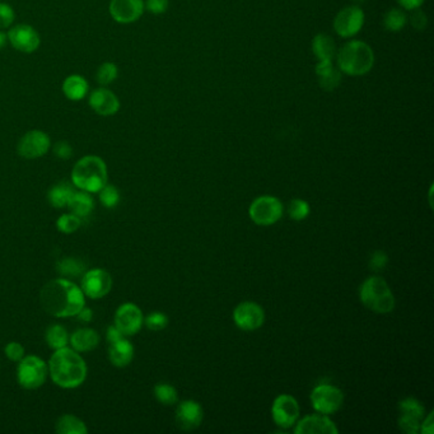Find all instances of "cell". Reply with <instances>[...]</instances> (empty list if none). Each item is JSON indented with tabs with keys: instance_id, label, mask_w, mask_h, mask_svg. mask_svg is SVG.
<instances>
[{
	"instance_id": "6da1fadb",
	"label": "cell",
	"mask_w": 434,
	"mask_h": 434,
	"mask_svg": "<svg viewBox=\"0 0 434 434\" xmlns=\"http://www.w3.org/2000/svg\"><path fill=\"white\" fill-rule=\"evenodd\" d=\"M40 302L45 312L57 319L76 317L86 306V296L81 287L60 278L45 284L40 293Z\"/></svg>"
},
{
	"instance_id": "7a4b0ae2",
	"label": "cell",
	"mask_w": 434,
	"mask_h": 434,
	"mask_svg": "<svg viewBox=\"0 0 434 434\" xmlns=\"http://www.w3.org/2000/svg\"><path fill=\"white\" fill-rule=\"evenodd\" d=\"M47 365L52 382L65 390L82 386L88 373L82 355L68 346L54 350Z\"/></svg>"
},
{
	"instance_id": "3957f363",
	"label": "cell",
	"mask_w": 434,
	"mask_h": 434,
	"mask_svg": "<svg viewBox=\"0 0 434 434\" xmlns=\"http://www.w3.org/2000/svg\"><path fill=\"white\" fill-rule=\"evenodd\" d=\"M336 67L343 76H363L368 74L376 62L375 51L362 40H349L336 51Z\"/></svg>"
},
{
	"instance_id": "277c9868",
	"label": "cell",
	"mask_w": 434,
	"mask_h": 434,
	"mask_svg": "<svg viewBox=\"0 0 434 434\" xmlns=\"http://www.w3.org/2000/svg\"><path fill=\"white\" fill-rule=\"evenodd\" d=\"M108 180V166L98 156L91 154L81 158L72 171L73 186L89 194H98Z\"/></svg>"
},
{
	"instance_id": "5b68a950",
	"label": "cell",
	"mask_w": 434,
	"mask_h": 434,
	"mask_svg": "<svg viewBox=\"0 0 434 434\" xmlns=\"http://www.w3.org/2000/svg\"><path fill=\"white\" fill-rule=\"evenodd\" d=\"M359 298L367 309L379 315L390 314L396 304L389 284L381 277L365 279L359 288Z\"/></svg>"
},
{
	"instance_id": "8992f818",
	"label": "cell",
	"mask_w": 434,
	"mask_h": 434,
	"mask_svg": "<svg viewBox=\"0 0 434 434\" xmlns=\"http://www.w3.org/2000/svg\"><path fill=\"white\" fill-rule=\"evenodd\" d=\"M49 365L38 355L23 357L17 367V381L25 390H36L46 382Z\"/></svg>"
},
{
	"instance_id": "52a82bcc",
	"label": "cell",
	"mask_w": 434,
	"mask_h": 434,
	"mask_svg": "<svg viewBox=\"0 0 434 434\" xmlns=\"http://www.w3.org/2000/svg\"><path fill=\"white\" fill-rule=\"evenodd\" d=\"M284 207L282 202L271 195L256 198L249 208V215L252 222L258 226H273L280 220L283 215Z\"/></svg>"
},
{
	"instance_id": "ba28073f",
	"label": "cell",
	"mask_w": 434,
	"mask_h": 434,
	"mask_svg": "<svg viewBox=\"0 0 434 434\" xmlns=\"http://www.w3.org/2000/svg\"><path fill=\"white\" fill-rule=\"evenodd\" d=\"M365 14L358 6H348L340 9L333 18L335 33L341 38H354L365 27Z\"/></svg>"
},
{
	"instance_id": "9c48e42d",
	"label": "cell",
	"mask_w": 434,
	"mask_h": 434,
	"mask_svg": "<svg viewBox=\"0 0 434 434\" xmlns=\"http://www.w3.org/2000/svg\"><path fill=\"white\" fill-rule=\"evenodd\" d=\"M309 399L312 408L317 413L331 416L343 406L344 394L333 384H321L312 390Z\"/></svg>"
},
{
	"instance_id": "30bf717a",
	"label": "cell",
	"mask_w": 434,
	"mask_h": 434,
	"mask_svg": "<svg viewBox=\"0 0 434 434\" xmlns=\"http://www.w3.org/2000/svg\"><path fill=\"white\" fill-rule=\"evenodd\" d=\"M113 287V277L110 273L101 268L86 271L81 282V290L84 296L91 299H101L108 296Z\"/></svg>"
},
{
	"instance_id": "8fae6325",
	"label": "cell",
	"mask_w": 434,
	"mask_h": 434,
	"mask_svg": "<svg viewBox=\"0 0 434 434\" xmlns=\"http://www.w3.org/2000/svg\"><path fill=\"white\" fill-rule=\"evenodd\" d=\"M299 404L295 397L287 394L279 395L271 406L273 421L280 428L290 429L295 427L299 419Z\"/></svg>"
},
{
	"instance_id": "7c38bea8",
	"label": "cell",
	"mask_w": 434,
	"mask_h": 434,
	"mask_svg": "<svg viewBox=\"0 0 434 434\" xmlns=\"http://www.w3.org/2000/svg\"><path fill=\"white\" fill-rule=\"evenodd\" d=\"M399 427L408 434L421 433V423L426 416V408L419 400L408 397L399 404Z\"/></svg>"
},
{
	"instance_id": "4fadbf2b",
	"label": "cell",
	"mask_w": 434,
	"mask_h": 434,
	"mask_svg": "<svg viewBox=\"0 0 434 434\" xmlns=\"http://www.w3.org/2000/svg\"><path fill=\"white\" fill-rule=\"evenodd\" d=\"M113 325L119 329L124 336H132L138 333L144 325V316L137 304L124 303L115 312Z\"/></svg>"
},
{
	"instance_id": "5bb4252c",
	"label": "cell",
	"mask_w": 434,
	"mask_h": 434,
	"mask_svg": "<svg viewBox=\"0 0 434 434\" xmlns=\"http://www.w3.org/2000/svg\"><path fill=\"white\" fill-rule=\"evenodd\" d=\"M50 137L41 130H31L25 132L19 140L17 151L21 157L25 159H36L44 157L47 152L50 151Z\"/></svg>"
},
{
	"instance_id": "9a60e30c",
	"label": "cell",
	"mask_w": 434,
	"mask_h": 434,
	"mask_svg": "<svg viewBox=\"0 0 434 434\" xmlns=\"http://www.w3.org/2000/svg\"><path fill=\"white\" fill-rule=\"evenodd\" d=\"M233 321L244 331H253L264 325V309L255 302H242L233 311Z\"/></svg>"
},
{
	"instance_id": "2e32d148",
	"label": "cell",
	"mask_w": 434,
	"mask_h": 434,
	"mask_svg": "<svg viewBox=\"0 0 434 434\" xmlns=\"http://www.w3.org/2000/svg\"><path fill=\"white\" fill-rule=\"evenodd\" d=\"M6 35H8V42L12 45L16 50L25 54L35 52L41 44V38L32 25H13Z\"/></svg>"
},
{
	"instance_id": "e0dca14e",
	"label": "cell",
	"mask_w": 434,
	"mask_h": 434,
	"mask_svg": "<svg viewBox=\"0 0 434 434\" xmlns=\"http://www.w3.org/2000/svg\"><path fill=\"white\" fill-rule=\"evenodd\" d=\"M143 0H111L108 11L115 22L120 25H130L142 18L144 13Z\"/></svg>"
},
{
	"instance_id": "ac0fdd59",
	"label": "cell",
	"mask_w": 434,
	"mask_h": 434,
	"mask_svg": "<svg viewBox=\"0 0 434 434\" xmlns=\"http://www.w3.org/2000/svg\"><path fill=\"white\" fill-rule=\"evenodd\" d=\"M296 434H338L339 429L329 416L317 413L298 419L295 428Z\"/></svg>"
},
{
	"instance_id": "d6986e66",
	"label": "cell",
	"mask_w": 434,
	"mask_h": 434,
	"mask_svg": "<svg viewBox=\"0 0 434 434\" xmlns=\"http://www.w3.org/2000/svg\"><path fill=\"white\" fill-rule=\"evenodd\" d=\"M202 408L194 400H186L178 405L176 410L177 427L183 430H194L202 422Z\"/></svg>"
},
{
	"instance_id": "ffe728a7",
	"label": "cell",
	"mask_w": 434,
	"mask_h": 434,
	"mask_svg": "<svg viewBox=\"0 0 434 434\" xmlns=\"http://www.w3.org/2000/svg\"><path fill=\"white\" fill-rule=\"evenodd\" d=\"M89 106L101 116H113L119 113L120 101L113 91L101 87L89 96Z\"/></svg>"
},
{
	"instance_id": "44dd1931",
	"label": "cell",
	"mask_w": 434,
	"mask_h": 434,
	"mask_svg": "<svg viewBox=\"0 0 434 434\" xmlns=\"http://www.w3.org/2000/svg\"><path fill=\"white\" fill-rule=\"evenodd\" d=\"M135 354L134 346L126 336L108 344V359L111 365L118 368L127 367L132 362Z\"/></svg>"
},
{
	"instance_id": "7402d4cb",
	"label": "cell",
	"mask_w": 434,
	"mask_h": 434,
	"mask_svg": "<svg viewBox=\"0 0 434 434\" xmlns=\"http://www.w3.org/2000/svg\"><path fill=\"white\" fill-rule=\"evenodd\" d=\"M319 86L326 92L338 88L341 83L343 74L333 62H319L315 68Z\"/></svg>"
},
{
	"instance_id": "603a6c76",
	"label": "cell",
	"mask_w": 434,
	"mask_h": 434,
	"mask_svg": "<svg viewBox=\"0 0 434 434\" xmlns=\"http://www.w3.org/2000/svg\"><path fill=\"white\" fill-rule=\"evenodd\" d=\"M69 344L76 352H92L100 344V335L93 329H78L70 335Z\"/></svg>"
},
{
	"instance_id": "cb8c5ba5",
	"label": "cell",
	"mask_w": 434,
	"mask_h": 434,
	"mask_svg": "<svg viewBox=\"0 0 434 434\" xmlns=\"http://www.w3.org/2000/svg\"><path fill=\"white\" fill-rule=\"evenodd\" d=\"M311 47L319 62H333V57L338 51L333 38L326 33H317L312 40Z\"/></svg>"
},
{
	"instance_id": "d4e9b609",
	"label": "cell",
	"mask_w": 434,
	"mask_h": 434,
	"mask_svg": "<svg viewBox=\"0 0 434 434\" xmlns=\"http://www.w3.org/2000/svg\"><path fill=\"white\" fill-rule=\"evenodd\" d=\"M89 86L86 78L72 74L63 83V93L70 101H81L88 93Z\"/></svg>"
},
{
	"instance_id": "484cf974",
	"label": "cell",
	"mask_w": 434,
	"mask_h": 434,
	"mask_svg": "<svg viewBox=\"0 0 434 434\" xmlns=\"http://www.w3.org/2000/svg\"><path fill=\"white\" fill-rule=\"evenodd\" d=\"M74 186L68 183H59L54 185L47 193V200L51 207L57 209L68 208L70 199L74 194Z\"/></svg>"
},
{
	"instance_id": "4316f807",
	"label": "cell",
	"mask_w": 434,
	"mask_h": 434,
	"mask_svg": "<svg viewBox=\"0 0 434 434\" xmlns=\"http://www.w3.org/2000/svg\"><path fill=\"white\" fill-rule=\"evenodd\" d=\"M68 208L73 215H78L79 218H86L93 212L95 202L89 193L79 190L72 196Z\"/></svg>"
},
{
	"instance_id": "83f0119b",
	"label": "cell",
	"mask_w": 434,
	"mask_h": 434,
	"mask_svg": "<svg viewBox=\"0 0 434 434\" xmlns=\"http://www.w3.org/2000/svg\"><path fill=\"white\" fill-rule=\"evenodd\" d=\"M57 432L59 434H87L88 428L78 416L65 414L57 419Z\"/></svg>"
},
{
	"instance_id": "f1b7e54d",
	"label": "cell",
	"mask_w": 434,
	"mask_h": 434,
	"mask_svg": "<svg viewBox=\"0 0 434 434\" xmlns=\"http://www.w3.org/2000/svg\"><path fill=\"white\" fill-rule=\"evenodd\" d=\"M69 338L68 330L63 325H59V324H54V325L49 326V329L46 330V333H45V340H46L49 348L52 350H57V349L68 346Z\"/></svg>"
},
{
	"instance_id": "f546056e",
	"label": "cell",
	"mask_w": 434,
	"mask_h": 434,
	"mask_svg": "<svg viewBox=\"0 0 434 434\" xmlns=\"http://www.w3.org/2000/svg\"><path fill=\"white\" fill-rule=\"evenodd\" d=\"M408 25V14L401 8H391L384 13V25L389 32H397L404 30V27Z\"/></svg>"
},
{
	"instance_id": "4dcf8cb0",
	"label": "cell",
	"mask_w": 434,
	"mask_h": 434,
	"mask_svg": "<svg viewBox=\"0 0 434 434\" xmlns=\"http://www.w3.org/2000/svg\"><path fill=\"white\" fill-rule=\"evenodd\" d=\"M154 396L157 399L158 403L166 405V406H170L178 401V394H177L176 389L172 384H166V382L156 384Z\"/></svg>"
},
{
	"instance_id": "1f68e13d",
	"label": "cell",
	"mask_w": 434,
	"mask_h": 434,
	"mask_svg": "<svg viewBox=\"0 0 434 434\" xmlns=\"http://www.w3.org/2000/svg\"><path fill=\"white\" fill-rule=\"evenodd\" d=\"M82 226V218L78 215L69 213V215H60L57 220V231L64 234L76 233Z\"/></svg>"
},
{
	"instance_id": "d6a6232c",
	"label": "cell",
	"mask_w": 434,
	"mask_h": 434,
	"mask_svg": "<svg viewBox=\"0 0 434 434\" xmlns=\"http://www.w3.org/2000/svg\"><path fill=\"white\" fill-rule=\"evenodd\" d=\"M100 202L105 208L113 209L118 207L120 202V191L116 186L106 183L98 193Z\"/></svg>"
},
{
	"instance_id": "836d02e7",
	"label": "cell",
	"mask_w": 434,
	"mask_h": 434,
	"mask_svg": "<svg viewBox=\"0 0 434 434\" xmlns=\"http://www.w3.org/2000/svg\"><path fill=\"white\" fill-rule=\"evenodd\" d=\"M119 76V69L113 63H103L101 67L97 70V82L101 84L102 87H106L118 78Z\"/></svg>"
},
{
	"instance_id": "e575fe53",
	"label": "cell",
	"mask_w": 434,
	"mask_h": 434,
	"mask_svg": "<svg viewBox=\"0 0 434 434\" xmlns=\"http://www.w3.org/2000/svg\"><path fill=\"white\" fill-rule=\"evenodd\" d=\"M57 271L62 275H68V277H76L84 270V265L79 263L76 258H63L57 263Z\"/></svg>"
},
{
	"instance_id": "d590c367",
	"label": "cell",
	"mask_w": 434,
	"mask_h": 434,
	"mask_svg": "<svg viewBox=\"0 0 434 434\" xmlns=\"http://www.w3.org/2000/svg\"><path fill=\"white\" fill-rule=\"evenodd\" d=\"M288 215L296 222L306 219L309 215V204L302 199H295L288 205Z\"/></svg>"
},
{
	"instance_id": "8d00e7d4",
	"label": "cell",
	"mask_w": 434,
	"mask_h": 434,
	"mask_svg": "<svg viewBox=\"0 0 434 434\" xmlns=\"http://www.w3.org/2000/svg\"><path fill=\"white\" fill-rule=\"evenodd\" d=\"M144 325L152 331H161L169 325V317L162 312H152L144 319Z\"/></svg>"
},
{
	"instance_id": "74e56055",
	"label": "cell",
	"mask_w": 434,
	"mask_h": 434,
	"mask_svg": "<svg viewBox=\"0 0 434 434\" xmlns=\"http://www.w3.org/2000/svg\"><path fill=\"white\" fill-rule=\"evenodd\" d=\"M4 353L6 358L14 363H18L19 360L25 357V348L17 341H11L4 348Z\"/></svg>"
},
{
	"instance_id": "f35d334b",
	"label": "cell",
	"mask_w": 434,
	"mask_h": 434,
	"mask_svg": "<svg viewBox=\"0 0 434 434\" xmlns=\"http://www.w3.org/2000/svg\"><path fill=\"white\" fill-rule=\"evenodd\" d=\"M408 22H410V25H413V28H416V31H423L428 25V18L426 13L421 11V8L411 11L410 17H408Z\"/></svg>"
},
{
	"instance_id": "ab89813d",
	"label": "cell",
	"mask_w": 434,
	"mask_h": 434,
	"mask_svg": "<svg viewBox=\"0 0 434 434\" xmlns=\"http://www.w3.org/2000/svg\"><path fill=\"white\" fill-rule=\"evenodd\" d=\"M145 9L152 14H164L170 6V0H147L144 3Z\"/></svg>"
},
{
	"instance_id": "60d3db41",
	"label": "cell",
	"mask_w": 434,
	"mask_h": 434,
	"mask_svg": "<svg viewBox=\"0 0 434 434\" xmlns=\"http://www.w3.org/2000/svg\"><path fill=\"white\" fill-rule=\"evenodd\" d=\"M14 22V11L6 3H0V28H8Z\"/></svg>"
},
{
	"instance_id": "b9f144b4",
	"label": "cell",
	"mask_w": 434,
	"mask_h": 434,
	"mask_svg": "<svg viewBox=\"0 0 434 434\" xmlns=\"http://www.w3.org/2000/svg\"><path fill=\"white\" fill-rule=\"evenodd\" d=\"M387 264H389V258L384 251L375 252L370 260V268L375 271L382 270Z\"/></svg>"
},
{
	"instance_id": "7bdbcfd3",
	"label": "cell",
	"mask_w": 434,
	"mask_h": 434,
	"mask_svg": "<svg viewBox=\"0 0 434 434\" xmlns=\"http://www.w3.org/2000/svg\"><path fill=\"white\" fill-rule=\"evenodd\" d=\"M54 153L60 159H69L73 156V148L67 142H57V144L54 145Z\"/></svg>"
},
{
	"instance_id": "ee69618b",
	"label": "cell",
	"mask_w": 434,
	"mask_h": 434,
	"mask_svg": "<svg viewBox=\"0 0 434 434\" xmlns=\"http://www.w3.org/2000/svg\"><path fill=\"white\" fill-rule=\"evenodd\" d=\"M397 3L404 11L411 12V11L419 9L426 3V0H397Z\"/></svg>"
},
{
	"instance_id": "f6af8a7d",
	"label": "cell",
	"mask_w": 434,
	"mask_h": 434,
	"mask_svg": "<svg viewBox=\"0 0 434 434\" xmlns=\"http://www.w3.org/2000/svg\"><path fill=\"white\" fill-rule=\"evenodd\" d=\"M433 413L430 411L428 416L423 418L422 423H421V432L424 434H433Z\"/></svg>"
},
{
	"instance_id": "bcb514c9",
	"label": "cell",
	"mask_w": 434,
	"mask_h": 434,
	"mask_svg": "<svg viewBox=\"0 0 434 434\" xmlns=\"http://www.w3.org/2000/svg\"><path fill=\"white\" fill-rule=\"evenodd\" d=\"M121 338H124V335L121 333L118 327L115 326V325H111V326L108 327V333H106V339H108V344L116 341V340L121 339Z\"/></svg>"
},
{
	"instance_id": "7dc6e473",
	"label": "cell",
	"mask_w": 434,
	"mask_h": 434,
	"mask_svg": "<svg viewBox=\"0 0 434 434\" xmlns=\"http://www.w3.org/2000/svg\"><path fill=\"white\" fill-rule=\"evenodd\" d=\"M76 317L79 321L91 322L92 321V319H93V311L84 306V307L78 312V315H76Z\"/></svg>"
},
{
	"instance_id": "c3c4849f",
	"label": "cell",
	"mask_w": 434,
	"mask_h": 434,
	"mask_svg": "<svg viewBox=\"0 0 434 434\" xmlns=\"http://www.w3.org/2000/svg\"><path fill=\"white\" fill-rule=\"evenodd\" d=\"M6 42H8V35L0 31V50L6 47Z\"/></svg>"
}]
</instances>
